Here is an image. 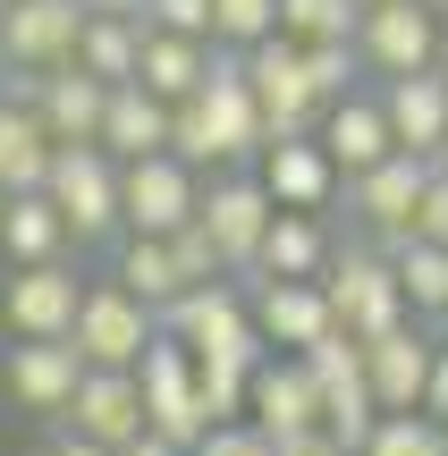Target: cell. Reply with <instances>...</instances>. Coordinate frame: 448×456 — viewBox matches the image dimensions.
Returning <instances> with one entry per match:
<instances>
[{
  "label": "cell",
  "instance_id": "cell-15",
  "mask_svg": "<svg viewBox=\"0 0 448 456\" xmlns=\"http://www.w3.org/2000/svg\"><path fill=\"white\" fill-rule=\"evenodd\" d=\"M246 296H254V330H263L280 355H305L314 338H330V330H338L322 279H246Z\"/></svg>",
  "mask_w": 448,
  "mask_h": 456
},
{
  "label": "cell",
  "instance_id": "cell-21",
  "mask_svg": "<svg viewBox=\"0 0 448 456\" xmlns=\"http://www.w3.org/2000/svg\"><path fill=\"white\" fill-rule=\"evenodd\" d=\"M314 135L330 144V161L347 169V178L398 152V127H389V102H381V85H372V77L355 85V94H338L330 110H322V127H314Z\"/></svg>",
  "mask_w": 448,
  "mask_h": 456
},
{
  "label": "cell",
  "instance_id": "cell-35",
  "mask_svg": "<svg viewBox=\"0 0 448 456\" xmlns=\"http://www.w3.org/2000/svg\"><path fill=\"white\" fill-rule=\"evenodd\" d=\"M195 380H203V414H212V423L246 414V389H254L246 363H212V355H195Z\"/></svg>",
  "mask_w": 448,
  "mask_h": 456
},
{
  "label": "cell",
  "instance_id": "cell-29",
  "mask_svg": "<svg viewBox=\"0 0 448 456\" xmlns=\"http://www.w3.org/2000/svg\"><path fill=\"white\" fill-rule=\"evenodd\" d=\"M110 279H127V288H135V296H152V305H178V296H186L178 245H169V237H135V228L110 245Z\"/></svg>",
  "mask_w": 448,
  "mask_h": 456
},
{
  "label": "cell",
  "instance_id": "cell-18",
  "mask_svg": "<svg viewBox=\"0 0 448 456\" xmlns=\"http://www.w3.org/2000/svg\"><path fill=\"white\" fill-rule=\"evenodd\" d=\"M17 94L43 110V127L60 135V144H102V110H110V77H94V68H51V77H17Z\"/></svg>",
  "mask_w": 448,
  "mask_h": 456
},
{
  "label": "cell",
  "instance_id": "cell-45",
  "mask_svg": "<svg viewBox=\"0 0 448 456\" xmlns=\"http://www.w3.org/2000/svg\"><path fill=\"white\" fill-rule=\"evenodd\" d=\"M355 9H381V0H355Z\"/></svg>",
  "mask_w": 448,
  "mask_h": 456
},
{
  "label": "cell",
  "instance_id": "cell-1",
  "mask_svg": "<svg viewBox=\"0 0 448 456\" xmlns=\"http://www.w3.org/2000/svg\"><path fill=\"white\" fill-rule=\"evenodd\" d=\"M263 144H271V118H263V102H254V85H246V51L220 43L212 77L178 102L169 152H186L195 169H246V161H263Z\"/></svg>",
  "mask_w": 448,
  "mask_h": 456
},
{
  "label": "cell",
  "instance_id": "cell-43",
  "mask_svg": "<svg viewBox=\"0 0 448 456\" xmlns=\"http://www.w3.org/2000/svg\"><path fill=\"white\" fill-rule=\"evenodd\" d=\"M9 94H17V77H9V60H0V102H9Z\"/></svg>",
  "mask_w": 448,
  "mask_h": 456
},
{
  "label": "cell",
  "instance_id": "cell-28",
  "mask_svg": "<svg viewBox=\"0 0 448 456\" xmlns=\"http://www.w3.org/2000/svg\"><path fill=\"white\" fill-rule=\"evenodd\" d=\"M144 34H152V17H94V9H85V34H77V68H94V77L127 85L135 68H144Z\"/></svg>",
  "mask_w": 448,
  "mask_h": 456
},
{
  "label": "cell",
  "instance_id": "cell-16",
  "mask_svg": "<svg viewBox=\"0 0 448 456\" xmlns=\"http://www.w3.org/2000/svg\"><path fill=\"white\" fill-rule=\"evenodd\" d=\"M246 414L271 431V440H297V431H322V380L305 355H280L271 346L254 363V389H246Z\"/></svg>",
  "mask_w": 448,
  "mask_h": 456
},
{
  "label": "cell",
  "instance_id": "cell-19",
  "mask_svg": "<svg viewBox=\"0 0 448 456\" xmlns=\"http://www.w3.org/2000/svg\"><path fill=\"white\" fill-rule=\"evenodd\" d=\"M60 423L85 431V440H102V448H127L135 431L152 423V414H144V380H135L127 363H94V372L77 380V406H68Z\"/></svg>",
  "mask_w": 448,
  "mask_h": 456
},
{
  "label": "cell",
  "instance_id": "cell-2",
  "mask_svg": "<svg viewBox=\"0 0 448 456\" xmlns=\"http://www.w3.org/2000/svg\"><path fill=\"white\" fill-rule=\"evenodd\" d=\"M43 195L68 212L77 254H94V245H118V237H127V161H118L110 144H60V152H51Z\"/></svg>",
  "mask_w": 448,
  "mask_h": 456
},
{
  "label": "cell",
  "instance_id": "cell-42",
  "mask_svg": "<svg viewBox=\"0 0 448 456\" xmlns=\"http://www.w3.org/2000/svg\"><path fill=\"white\" fill-rule=\"evenodd\" d=\"M94 17H152V0H85Z\"/></svg>",
  "mask_w": 448,
  "mask_h": 456
},
{
  "label": "cell",
  "instance_id": "cell-27",
  "mask_svg": "<svg viewBox=\"0 0 448 456\" xmlns=\"http://www.w3.org/2000/svg\"><path fill=\"white\" fill-rule=\"evenodd\" d=\"M212 60H220V43H212V34H178V26H152V34H144V68H135V77H144V85H152L161 102H186V94H195L203 77H212Z\"/></svg>",
  "mask_w": 448,
  "mask_h": 456
},
{
  "label": "cell",
  "instance_id": "cell-46",
  "mask_svg": "<svg viewBox=\"0 0 448 456\" xmlns=\"http://www.w3.org/2000/svg\"><path fill=\"white\" fill-rule=\"evenodd\" d=\"M432 9H440V17H448V0H432Z\"/></svg>",
  "mask_w": 448,
  "mask_h": 456
},
{
  "label": "cell",
  "instance_id": "cell-6",
  "mask_svg": "<svg viewBox=\"0 0 448 456\" xmlns=\"http://www.w3.org/2000/svg\"><path fill=\"white\" fill-rule=\"evenodd\" d=\"M271 220H280V195H271L263 169H212V178H203V228H212L220 262H229L237 279L254 271V254H263Z\"/></svg>",
  "mask_w": 448,
  "mask_h": 456
},
{
  "label": "cell",
  "instance_id": "cell-41",
  "mask_svg": "<svg viewBox=\"0 0 448 456\" xmlns=\"http://www.w3.org/2000/svg\"><path fill=\"white\" fill-rule=\"evenodd\" d=\"M423 406L448 414V338H440V355H432V389H423Z\"/></svg>",
  "mask_w": 448,
  "mask_h": 456
},
{
  "label": "cell",
  "instance_id": "cell-32",
  "mask_svg": "<svg viewBox=\"0 0 448 456\" xmlns=\"http://www.w3.org/2000/svg\"><path fill=\"white\" fill-rule=\"evenodd\" d=\"M355 0H280V34H297V43H338V34H355Z\"/></svg>",
  "mask_w": 448,
  "mask_h": 456
},
{
  "label": "cell",
  "instance_id": "cell-40",
  "mask_svg": "<svg viewBox=\"0 0 448 456\" xmlns=\"http://www.w3.org/2000/svg\"><path fill=\"white\" fill-rule=\"evenodd\" d=\"M43 456H118V448H102V440H85V431H68V423H60V431H51V448H43Z\"/></svg>",
  "mask_w": 448,
  "mask_h": 456
},
{
  "label": "cell",
  "instance_id": "cell-20",
  "mask_svg": "<svg viewBox=\"0 0 448 456\" xmlns=\"http://www.w3.org/2000/svg\"><path fill=\"white\" fill-rule=\"evenodd\" d=\"M254 169L271 178V195H280L288 212H330L338 186H347V169L330 161V144H322V135H271Z\"/></svg>",
  "mask_w": 448,
  "mask_h": 456
},
{
  "label": "cell",
  "instance_id": "cell-9",
  "mask_svg": "<svg viewBox=\"0 0 448 456\" xmlns=\"http://www.w3.org/2000/svg\"><path fill=\"white\" fill-rule=\"evenodd\" d=\"M246 85H254V102H263V118H271V135H314L322 127V85H314V68H305V43L297 34H263V43L246 51Z\"/></svg>",
  "mask_w": 448,
  "mask_h": 456
},
{
  "label": "cell",
  "instance_id": "cell-36",
  "mask_svg": "<svg viewBox=\"0 0 448 456\" xmlns=\"http://www.w3.org/2000/svg\"><path fill=\"white\" fill-rule=\"evenodd\" d=\"M195 456H280V440H271L254 414H229V423H212L195 440Z\"/></svg>",
  "mask_w": 448,
  "mask_h": 456
},
{
  "label": "cell",
  "instance_id": "cell-10",
  "mask_svg": "<svg viewBox=\"0 0 448 456\" xmlns=\"http://www.w3.org/2000/svg\"><path fill=\"white\" fill-rule=\"evenodd\" d=\"M305 363H314L322 380V423L347 440V456L372 440V423H381V397H372V372H364V338H347V330H330V338L305 346Z\"/></svg>",
  "mask_w": 448,
  "mask_h": 456
},
{
  "label": "cell",
  "instance_id": "cell-39",
  "mask_svg": "<svg viewBox=\"0 0 448 456\" xmlns=\"http://www.w3.org/2000/svg\"><path fill=\"white\" fill-rule=\"evenodd\" d=\"M118 456H195V448H186V440H169L161 423H144V431H135V440L118 448Z\"/></svg>",
  "mask_w": 448,
  "mask_h": 456
},
{
  "label": "cell",
  "instance_id": "cell-44",
  "mask_svg": "<svg viewBox=\"0 0 448 456\" xmlns=\"http://www.w3.org/2000/svg\"><path fill=\"white\" fill-rule=\"evenodd\" d=\"M432 161H440V169H448V135H440V152H432Z\"/></svg>",
  "mask_w": 448,
  "mask_h": 456
},
{
  "label": "cell",
  "instance_id": "cell-47",
  "mask_svg": "<svg viewBox=\"0 0 448 456\" xmlns=\"http://www.w3.org/2000/svg\"><path fill=\"white\" fill-rule=\"evenodd\" d=\"M440 77H448V51H440Z\"/></svg>",
  "mask_w": 448,
  "mask_h": 456
},
{
  "label": "cell",
  "instance_id": "cell-13",
  "mask_svg": "<svg viewBox=\"0 0 448 456\" xmlns=\"http://www.w3.org/2000/svg\"><path fill=\"white\" fill-rule=\"evenodd\" d=\"M85 0H0V60L9 77H51L77 60Z\"/></svg>",
  "mask_w": 448,
  "mask_h": 456
},
{
  "label": "cell",
  "instance_id": "cell-14",
  "mask_svg": "<svg viewBox=\"0 0 448 456\" xmlns=\"http://www.w3.org/2000/svg\"><path fill=\"white\" fill-rule=\"evenodd\" d=\"M135 380H144V414L169 431V440H186L195 448L203 431H212V414H203V380H195V346L186 338H152L144 346V363H135Z\"/></svg>",
  "mask_w": 448,
  "mask_h": 456
},
{
  "label": "cell",
  "instance_id": "cell-17",
  "mask_svg": "<svg viewBox=\"0 0 448 456\" xmlns=\"http://www.w3.org/2000/svg\"><path fill=\"white\" fill-rule=\"evenodd\" d=\"M432 322H398L381 330V338H364V372H372V397H381V414H415L423 389H432Z\"/></svg>",
  "mask_w": 448,
  "mask_h": 456
},
{
  "label": "cell",
  "instance_id": "cell-4",
  "mask_svg": "<svg viewBox=\"0 0 448 456\" xmlns=\"http://www.w3.org/2000/svg\"><path fill=\"white\" fill-rule=\"evenodd\" d=\"M423 178H432V152H389V161H372V169H355L347 186H338V212H347L355 237H372V245H398L406 228H415V203H423Z\"/></svg>",
  "mask_w": 448,
  "mask_h": 456
},
{
  "label": "cell",
  "instance_id": "cell-5",
  "mask_svg": "<svg viewBox=\"0 0 448 456\" xmlns=\"http://www.w3.org/2000/svg\"><path fill=\"white\" fill-rule=\"evenodd\" d=\"M68 338L85 346V363H144V346L161 338V305H152V296H135L127 279H85V313H77V330H68Z\"/></svg>",
  "mask_w": 448,
  "mask_h": 456
},
{
  "label": "cell",
  "instance_id": "cell-30",
  "mask_svg": "<svg viewBox=\"0 0 448 456\" xmlns=\"http://www.w3.org/2000/svg\"><path fill=\"white\" fill-rule=\"evenodd\" d=\"M389 254H398V288H406V305H415V322L448 330V245H432V237H398Z\"/></svg>",
  "mask_w": 448,
  "mask_h": 456
},
{
  "label": "cell",
  "instance_id": "cell-8",
  "mask_svg": "<svg viewBox=\"0 0 448 456\" xmlns=\"http://www.w3.org/2000/svg\"><path fill=\"white\" fill-rule=\"evenodd\" d=\"M85 372H94V363H85L77 338H17V346H0V397H9L17 414H43V423H60V414L77 406Z\"/></svg>",
  "mask_w": 448,
  "mask_h": 456
},
{
  "label": "cell",
  "instance_id": "cell-25",
  "mask_svg": "<svg viewBox=\"0 0 448 456\" xmlns=\"http://www.w3.org/2000/svg\"><path fill=\"white\" fill-rule=\"evenodd\" d=\"M51 152H60V135L43 127V110H34L26 94L0 102V195H26V186L51 178Z\"/></svg>",
  "mask_w": 448,
  "mask_h": 456
},
{
  "label": "cell",
  "instance_id": "cell-48",
  "mask_svg": "<svg viewBox=\"0 0 448 456\" xmlns=\"http://www.w3.org/2000/svg\"><path fill=\"white\" fill-rule=\"evenodd\" d=\"M440 423H448V414H440Z\"/></svg>",
  "mask_w": 448,
  "mask_h": 456
},
{
  "label": "cell",
  "instance_id": "cell-11",
  "mask_svg": "<svg viewBox=\"0 0 448 456\" xmlns=\"http://www.w3.org/2000/svg\"><path fill=\"white\" fill-rule=\"evenodd\" d=\"M355 51H364V77H415L440 68V9L432 0H381V9L355 17Z\"/></svg>",
  "mask_w": 448,
  "mask_h": 456
},
{
  "label": "cell",
  "instance_id": "cell-26",
  "mask_svg": "<svg viewBox=\"0 0 448 456\" xmlns=\"http://www.w3.org/2000/svg\"><path fill=\"white\" fill-rule=\"evenodd\" d=\"M381 102H389V127H398L406 152H440V135H448V77L440 68L381 77Z\"/></svg>",
  "mask_w": 448,
  "mask_h": 456
},
{
  "label": "cell",
  "instance_id": "cell-3",
  "mask_svg": "<svg viewBox=\"0 0 448 456\" xmlns=\"http://www.w3.org/2000/svg\"><path fill=\"white\" fill-rule=\"evenodd\" d=\"M322 288H330V313H338L347 338H381V330L415 322V305H406V288H398V254L372 245V237L338 245L330 271H322Z\"/></svg>",
  "mask_w": 448,
  "mask_h": 456
},
{
  "label": "cell",
  "instance_id": "cell-12",
  "mask_svg": "<svg viewBox=\"0 0 448 456\" xmlns=\"http://www.w3.org/2000/svg\"><path fill=\"white\" fill-rule=\"evenodd\" d=\"M203 178L186 152H144L127 161V228L135 237H178L186 220H203Z\"/></svg>",
  "mask_w": 448,
  "mask_h": 456
},
{
  "label": "cell",
  "instance_id": "cell-24",
  "mask_svg": "<svg viewBox=\"0 0 448 456\" xmlns=\"http://www.w3.org/2000/svg\"><path fill=\"white\" fill-rule=\"evenodd\" d=\"M77 254V237H68V212L43 195V186H26V195H0V262H60Z\"/></svg>",
  "mask_w": 448,
  "mask_h": 456
},
{
  "label": "cell",
  "instance_id": "cell-23",
  "mask_svg": "<svg viewBox=\"0 0 448 456\" xmlns=\"http://www.w3.org/2000/svg\"><path fill=\"white\" fill-rule=\"evenodd\" d=\"M169 127H178V102H161L144 77L110 85V110H102V144L118 161H144V152H169Z\"/></svg>",
  "mask_w": 448,
  "mask_h": 456
},
{
  "label": "cell",
  "instance_id": "cell-7",
  "mask_svg": "<svg viewBox=\"0 0 448 456\" xmlns=\"http://www.w3.org/2000/svg\"><path fill=\"white\" fill-rule=\"evenodd\" d=\"M85 313V271L77 262H17L9 279H0V330L9 338H68Z\"/></svg>",
  "mask_w": 448,
  "mask_h": 456
},
{
  "label": "cell",
  "instance_id": "cell-38",
  "mask_svg": "<svg viewBox=\"0 0 448 456\" xmlns=\"http://www.w3.org/2000/svg\"><path fill=\"white\" fill-rule=\"evenodd\" d=\"M152 26H178V34H212V0H152Z\"/></svg>",
  "mask_w": 448,
  "mask_h": 456
},
{
  "label": "cell",
  "instance_id": "cell-34",
  "mask_svg": "<svg viewBox=\"0 0 448 456\" xmlns=\"http://www.w3.org/2000/svg\"><path fill=\"white\" fill-rule=\"evenodd\" d=\"M305 68H314L322 102H338V94L364 85V51H355V34H338V43H305Z\"/></svg>",
  "mask_w": 448,
  "mask_h": 456
},
{
  "label": "cell",
  "instance_id": "cell-37",
  "mask_svg": "<svg viewBox=\"0 0 448 456\" xmlns=\"http://www.w3.org/2000/svg\"><path fill=\"white\" fill-rule=\"evenodd\" d=\"M406 237H432V245H448V169L432 161V178H423V203H415V228Z\"/></svg>",
  "mask_w": 448,
  "mask_h": 456
},
{
  "label": "cell",
  "instance_id": "cell-31",
  "mask_svg": "<svg viewBox=\"0 0 448 456\" xmlns=\"http://www.w3.org/2000/svg\"><path fill=\"white\" fill-rule=\"evenodd\" d=\"M355 456H448V423L432 406H415V414H381L372 423V440L355 448Z\"/></svg>",
  "mask_w": 448,
  "mask_h": 456
},
{
  "label": "cell",
  "instance_id": "cell-33",
  "mask_svg": "<svg viewBox=\"0 0 448 456\" xmlns=\"http://www.w3.org/2000/svg\"><path fill=\"white\" fill-rule=\"evenodd\" d=\"M263 34H280V0H212V43L254 51Z\"/></svg>",
  "mask_w": 448,
  "mask_h": 456
},
{
  "label": "cell",
  "instance_id": "cell-22",
  "mask_svg": "<svg viewBox=\"0 0 448 456\" xmlns=\"http://www.w3.org/2000/svg\"><path fill=\"white\" fill-rule=\"evenodd\" d=\"M330 254H338V228L322 212H288L280 203V220H271V237H263V254H254L246 279H322Z\"/></svg>",
  "mask_w": 448,
  "mask_h": 456
}]
</instances>
